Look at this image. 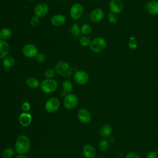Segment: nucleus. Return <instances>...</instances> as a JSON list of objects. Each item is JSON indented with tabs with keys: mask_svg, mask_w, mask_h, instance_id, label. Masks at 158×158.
I'll use <instances>...</instances> for the list:
<instances>
[{
	"mask_svg": "<svg viewBox=\"0 0 158 158\" xmlns=\"http://www.w3.org/2000/svg\"><path fill=\"white\" fill-rule=\"evenodd\" d=\"M84 13L83 6L80 3H75L73 4L69 11L70 16L73 20H78L80 19Z\"/></svg>",
	"mask_w": 158,
	"mask_h": 158,
	"instance_id": "nucleus-7",
	"label": "nucleus"
},
{
	"mask_svg": "<svg viewBox=\"0 0 158 158\" xmlns=\"http://www.w3.org/2000/svg\"><path fill=\"white\" fill-rule=\"evenodd\" d=\"M12 35V30L7 27H4L0 30V40L6 41L10 39Z\"/></svg>",
	"mask_w": 158,
	"mask_h": 158,
	"instance_id": "nucleus-21",
	"label": "nucleus"
},
{
	"mask_svg": "<svg viewBox=\"0 0 158 158\" xmlns=\"http://www.w3.org/2000/svg\"><path fill=\"white\" fill-rule=\"evenodd\" d=\"M62 89L66 93H70L73 90L72 83L69 80H64L62 83Z\"/></svg>",
	"mask_w": 158,
	"mask_h": 158,
	"instance_id": "nucleus-23",
	"label": "nucleus"
},
{
	"mask_svg": "<svg viewBox=\"0 0 158 158\" xmlns=\"http://www.w3.org/2000/svg\"><path fill=\"white\" fill-rule=\"evenodd\" d=\"M108 20L110 23L115 24L118 22V17L117 15L113 13V12H109L108 14Z\"/></svg>",
	"mask_w": 158,
	"mask_h": 158,
	"instance_id": "nucleus-32",
	"label": "nucleus"
},
{
	"mask_svg": "<svg viewBox=\"0 0 158 158\" xmlns=\"http://www.w3.org/2000/svg\"><path fill=\"white\" fill-rule=\"evenodd\" d=\"M10 46L9 43L4 40H0V59L6 57L9 52Z\"/></svg>",
	"mask_w": 158,
	"mask_h": 158,
	"instance_id": "nucleus-16",
	"label": "nucleus"
},
{
	"mask_svg": "<svg viewBox=\"0 0 158 158\" xmlns=\"http://www.w3.org/2000/svg\"><path fill=\"white\" fill-rule=\"evenodd\" d=\"M109 8L111 12L115 14H120L124 9V3L122 0H111L109 4Z\"/></svg>",
	"mask_w": 158,
	"mask_h": 158,
	"instance_id": "nucleus-11",
	"label": "nucleus"
},
{
	"mask_svg": "<svg viewBox=\"0 0 158 158\" xmlns=\"http://www.w3.org/2000/svg\"><path fill=\"white\" fill-rule=\"evenodd\" d=\"M66 22V17L63 14H56L54 15L51 19V23L55 27H61Z\"/></svg>",
	"mask_w": 158,
	"mask_h": 158,
	"instance_id": "nucleus-14",
	"label": "nucleus"
},
{
	"mask_svg": "<svg viewBox=\"0 0 158 158\" xmlns=\"http://www.w3.org/2000/svg\"><path fill=\"white\" fill-rule=\"evenodd\" d=\"M128 46L132 50H135L136 49L138 46V43L136 38L135 36L130 37L128 40Z\"/></svg>",
	"mask_w": 158,
	"mask_h": 158,
	"instance_id": "nucleus-30",
	"label": "nucleus"
},
{
	"mask_svg": "<svg viewBox=\"0 0 158 158\" xmlns=\"http://www.w3.org/2000/svg\"><path fill=\"white\" fill-rule=\"evenodd\" d=\"M157 156H158V150H157Z\"/></svg>",
	"mask_w": 158,
	"mask_h": 158,
	"instance_id": "nucleus-39",
	"label": "nucleus"
},
{
	"mask_svg": "<svg viewBox=\"0 0 158 158\" xmlns=\"http://www.w3.org/2000/svg\"><path fill=\"white\" fill-rule=\"evenodd\" d=\"M35 58L36 60L38 63H40V64H43V63L45 62V61L46 60V56L44 54L41 53V52H38Z\"/></svg>",
	"mask_w": 158,
	"mask_h": 158,
	"instance_id": "nucleus-33",
	"label": "nucleus"
},
{
	"mask_svg": "<svg viewBox=\"0 0 158 158\" xmlns=\"http://www.w3.org/2000/svg\"><path fill=\"white\" fill-rule=\"evenodd\" d=\"M28 1H33V0H28Z\"/></svg>",
	"mask_w": 158,
	"mask_h": 158,
	"instance_id": "nucleus-38",
	"label": "nucleus"
},
{
	"mask_svg": "<svg viewBox=\"0 0 158 158\" xmlns=\"http://www.w3.org/2000/svg\"><path fill=\"white\" fill-rule=\"evenodd\" d=\"M80 28H81V33H83L85 35H89L92 31V28L91 25L88 23L83 24L81 27H80Z\"/></svg>",
	"mask_w": 158,
	"mask_h": 158,
	"instance_id": "nucleus-25",
	"label": "nucleus"
},
{
	"mask_svg": "<svg viewBox=\"0 0 158 158\" xmlns=\"http://www.w3.org/2000/svg\"><path fill=\"white\" fill-rule=\"evenodd\" d=\"M56 72L64 78H69L73 73V69L70 65L65 60H59L55 64Z\"/></svg>",
	"mask_w": 158,
	"mask_h": 158,
	"instance_id": "nucleus-1",
	"label": "nucleus"
},
{
	"mask_svg": "<svg viewBox=\"0 0 158 158\" xmlns=\"http://www.w3.org/2000/svg\"><path fill=\"white\" fill-rule=\"evenodd\" d=\"M146 10L148 13L152 15L158 14V1H149L146 6Z\"/></svg>",
	"mask_w": 158,
	"mask_h": 158,
	"instance_id": "nucleus-17",
	"label": "nucleus"
},
{
	"mask_svg": "<svg viewBox=\"0 0 158 158\" xmlns=\"http://www.w3.org/2000/svg\"><path fill=\"white\" fill-rule=\"evenodd\" d=\"M112 131V128L110 125L104 124L101 127L99 130V135L102 138H107L110 135Z\"/></svg>",
	"mask_w": 158,
	"mask_h": 158,
	"instance_id": "nucleus-19",
	"label": "nucleus"
},
{
	"mask_svg": "<svg viewBox=\"0 0 158 158\" xmlns=\"http://www.w3.org/2000/svg\"><path fill=\"white\" fill-rule=\"evenodd\" d=\"M125 158H141L138 154L135 152H130L128 153Z\"/></svg>",
	"mask_w": 158,
	"mask_h": 158,
	"instance_id": "nucleus-36",
	"label": "nucleus"
},
{
	"mask_svg": "<svg viewBox=\"0 0 158 158\" xmlns=\"http://www.w3.org/2000/svg\"><path fill=\"white\" fill-rule=\"evenodd\" d=\"M77 117L79 120L83 123H88L91 120V114L86 109H80L77 113Z\"/></svg>",
	"mask_w": 158,
	"mask_h": 158,
	"instance_id": "nucleus-13",
	"label": "nucleus"
},
{
	"mask_svg": "<svg viewBox=\"0 0 158 158\" xmlns=\"http://www.w3.org/2000/svg\"><path fill=\"white\" fill-rule=\"evenodd\" d=\"M157 154L156 152L150 151L147 154L146 158H157Z\"/></svg>",
	"mask_w": 158,
	"mask_h": 158,
	"instance_id": "nucleus-35",
	"label": "nucleus"
},
{
	"mask_svg": "<svg viewBox=\"0 0 158 158\" xmlns=\"http://www.w3.org/2000/svg\"><path fill=\"white\" fill-rule=\"evenodd\" d=\"M19 123L23 127H28L32 120V116L28 112H23L19 116Z\"/></svg>",
	"mask_w": 158,
	"mask_h": 158,
	"instance_id": "nucleus-15",
	"label": "nucleus"
},
{
	"mask_svg": "<svg viewBox=\"0 0 158 158\" xmlns=\"http://www.w3.org/2000/svg\"><path fill=\"white\" fill-rule=\"evenodd\" d=\"M78 103V98L75 94L69 93L66 94L64 99V106L69 110L73 109Z\"/></svg>",
	"mask_w": 158,
	"mask_h": 158,
	"instance_id": "nucleus-5",
	"label": "nucleus"
},
{
	"mask_svg": "<svg viewBox=\"0 0 158 158\" xmlns=\"http://www.w3.org/2000/svg\"><path fill=\"white\" fill-rule=\"evenodd\" d=\"M26 83L27 86L31 89H36L40 85L39 80L36 78L33 77H28L26 80Z\"/></svg>",
	"mask_w": 158,
	"mask_h": 158,
	"instance_id": "nucleus-22",
	"label": "nucleus"
},
{
	"mask_svg": "<svg viewBox=\"0 0 158 158\" xmlns=\"http://www.w3.org/2000/svg\"><path fill=\"white\" fill-rule=\"evenodd\" d=\"M31 108V106L30 104L28 102H23L22 104V109L25 112H27L28 111H29L30 110Z\"/></svg>",
	"mask_w": 158,
	"mask_h": 158,
	"instance_id": "nucleus-34",
	"label": "nucleus"
},
{
	"mask_svg": "<svg viewBox=\"0 0 158 158\" xmlns=\"http://www.w3.org/2000/svg\"><path fill=\"white\" fill-rule=\"evenodd\" d=\"M23 55L27 58L35 57L38 53V49L33 44L28 43L25 44L22 49Z\"/></svg>",
	"mask_w": 158,
	"mask_h": 158,
	"instance_id": "nucleus-6",
	"label": "nucleus"
},
{
	"mask_svg": "<svg viewBox=\"0 0 158 158\" xmlns=\"http://www.w3.org/2000/svg\"><path fill=\"white\" fill-rule=\"evenodd\" d=\"M40 23V19L39 17H36V16H33L31 18L30 20V24L32 27H37Z\"/></svg>",
	"mask_w": 158,
	"mask_h": 158,
	"instance_id": "nucleus-31",
	"label": "nucleus"
},
{
	"mask_svg": "<svg viewBox=\"0 0 158 158\" xmlns=\"http://www.w3.org/2000/svg\"><path fill=\"white\" fill-rule=\"evenodd\" d=\"M106 41L102 37L94 38L89 45L90 49L95 53H101L103 52L106 48Z\"/></svg>",
	"mask_w": 158,
	"mask_h": 158,
	"instance_id": "nucleus-4",
	"label": "nucleus"
},
{
	"mask_svg": "<svg viewBox=\"0 0 158 158\" xmlns=\"http://www.w3.org/2000/svg\"><path fill=\"white\" fill-rule=\"evenodd\" d=\"M30 147V142L27 136L21 135L17 138L15 143V149L19 154L27 153Z\"/></svg>",
	"mask_w": 158,
	"mask_h": 158,
	"instance_id": "nucleus-2",
	"label": "nucleus"
},
{
	"mask_svg": "<svg viewBox=\"0 0 158 158\" xmlns=\"http://www.w3.org/2000/svg\"><path fill=\"white\" fill-rule=\"evenodd\" d=\"M91 43V41L90 38L88 36H87L86 35L81 36L79 40V43L84 47L89 46Z\"/></svg>",
	"mask_w": 158,
	"mask_h": 158,
	"instance_id": "nucleus-26",
	"label": "nucleus"
},
{
	"mask_svg": "<svg viewBox=\"0 0 158 158\" xmlns=\"http://www.w3.org/2000/svg\"><path fill=\"white\" fill-rule=\"evenodd\" d=\"M73 80L78 85H84L88 82L89 76L83 70H77L74 73Z\"/></svg>",
	"mask_w": 158,
	"mask_h": 158,
	"instance_id": "nucleus-10",
	"label": "nucleus"
},
{
	"mask_svg": "<svg viewBox=\"0 0 158 158\" xmlns=\"http://www.w3.org/2000/svg\"><path fill=\"white\" fill-rule=\"evenodd\" d=\"M60 106L59 100L55 97L49 98L45 103V109L49 113H53L56 112Z\"/></svg>",
	"mask_w": 158,
	"mask_h": 158,
	"instance_id": "nucleus-9",
	"label": "nucleus"
},
{
	"mask_svg": "<svg viewBox=\"0 0 158 158\" xmlns=\"http://www.w3.org/2000/svg\"><path fill=\"white\" fill-rule=\"evenodd\" d=\"M57 82L54 78H45L40 83V88L43 92L50 94L54 92L57 88Z\"/></svg>",
	"mask_w": 158,
	"mask_h": 158,
	"instance_id": "nucleus-3",
	"label": "nucleus"
},
{
	"mask_svg": "<svg viewBox=\"0 0 158 158\" xmlns=\"http://www.w3.org/2000/svg\"><path fill=\"white\" fill-rule=\"evenodd\" d=\"M15 59L12 56H7L2 59V65L4 66V69H9L15 64Z\"/></svg>",
	"mask_w": 158,
	"mask_h": 158,
	"instance_id": "nucleus-20",
	"label": "nucleus"
},
{
	"mask_svg": "<svg viewBox=\"0 0 158 158\" xmlns=\"http://www.w3.org/2000/svg\"><path fill=\"white\" fill-rule=\"evenodd\" d=\"M56 70L54 69L48 68L44 70V76L46 78H53L56 75Z\"/></svg>",
	"mask_w": 158,
	"mask_h": 158,
	"instance_id": "nucleus-28",
	"label": "nucleus"
},
{
	"mask_svg": "<svg viewBox=\"0 0 158 158\" xmlns=\"http://www.w3.org/2000/svg\"><path fill=\"white\" fill-rule=\"evenodd\" d=\"M49 6L44 2H41L37 4L34 8L35 15L40 18L45 17L49 12Z\"/></svg>",
	"mask_w": 158,
	"mask_h": 158,
	"instance_id": "nucleus-8",
	"label": "nucleus"
},
{
	"mask_svg": "<svg viewBox=\"0 0 158 158\" xmlns=\"http://www.w3.org/2000/svg\"><path fill=\"white\" fill-rule=\"evenodd\" d=\"M16 158H28V157L23 154H19L16 157Z\"/></svg>",
	"mask_w": 158,
	"mask_h": 158,
	"instance_id": "nucleus-37",
	"label": "nucleus"
},
{
	"mask_svg": "<svg viewBox=\"0 0 158 158\" xmlns=\"http://www.w3.org/2000/svg\"><path fill=\"white\" fill-rule=\"evenodd\" d=\"M83 152L85 158H94L96 154L94 148L89 144H86L83 147Z\"/></svg>",
	"mask_w": 158,
	"mask_h": 158,
	"instance_id": "nucleus-18",
	"label": "nucleus"
},
{
	"mask_svg": "<svg viewBox=\"0 0 158 158\" xmlns=\"http://www.w3.org/2000/svg\"><path fill=\"white\" fill-rule=\"evenodd\" d=\"M98 148L101 151H104L109 149V143L107 140L106 139H102L98 143Z\"/></svg>",
	"mask_w": 158,
	"mask_h": 158,
	"instance_id": "nucleus-29",
	"label": "nucleus"
},
{
	"mask_svg": "<svg viewBox=\"0 0 158 158\" xmlns=\"http://www.w3.org/2000/svg\"><path fill=\"white\" fill-rule=\"evenodd\" d=\"M57 1H62V0H57Z\"/></svg>",
	"mask_w": 158,
	"mask_h": 158,
	"instance_id": "nucleus-40",
	"label": "nucleus"
},
{
	"mask_svg": "<svg viewBox=\"0 0 158 158\" xmlns=\"http://www.w3.org/2000/svg\"><path fill=\"white\" fill-rule=\"evenodd\" d=\"M14 151L10 148H5L2 151V157L3 158H11L12 156L14 155Z\"/></svg>",
	"mask_w": 158,
	"mask_h": 158,
	"instance_id": "nucleus-27",
	"label": "nucleus"
},
{
	"mask_svg": "<svg viewBox=\"0 0 158 158\" xmlns=\"http://www.w3.org/2000/svg\"><path fill=\"white\" fill-rule=\"evenodd\" d=\"M70 33L72 36H77L80 35V33H81V28L79 26V25L77 23H73L70 28Z\"/></svg>",
	"mask_w": 158,
	"mask_h": 158,
	"instance_id": "nucleus-24",
	"label": "nucleus"
},
{
	"mask_svg": "<svg viewBox=\"0 0 158 158\" xmlns=\"http://www.w3.org/2000/svg\"><path fill=\"white\" fill-rule=\"evenodd\" d=\"M104 17V11L99 9L96 8L93 9L89 14V19L93 23H99L102 20Z\"/></svg>",
	"mask_w": 158,
	"mask_h": 158,
	"instance_id": "nucleus-12",
	"label": "nucleus"
}]
</instances>
